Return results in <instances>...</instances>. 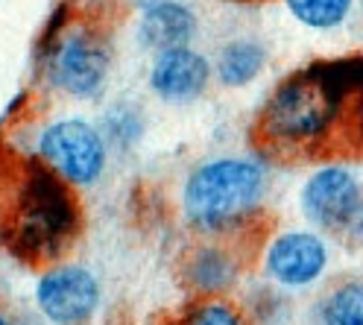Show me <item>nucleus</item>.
I'll use <instances>...</instances> for the list:
<instances>
[{
    "mask_svg": "<svg viewBox=\"0 0 363 325\" xmlns=\"http://www.w3.org/2000/svg\"><path fill=\"white\" fill-rule=\"evenodd\" d=\"M238 258L223 246H202L188 261V285L199 293H220L238 282Z\"/></svg>",
    "mask_w": 363,
    "mask_h": 325,
    "instance_id": "9b49d317",
    "label": "nucleus"
},
{
    "mask_svg": "<svg viewBox=\"0 0 363 325\" xmlns=\"http://www.w3.org/2000/svg\"><path fill=\"white\" fill-rule=\"evenodd\" d=\"M108 74V50L94 35H74L56 50L53 59V79L74 97H91Z\"/></svg>",
    "mask_w": 363,
    "mask_h": 325,
    "instance_id": "1a4fd4ad",
    "label": "nucleus"
},
{
    "mask_svg": "<svg viewBox=\"0 0 363 325\" xmlns=\"http://www.w3.org/2000/svg\"><path fill=\"white\" fill-rule=\"evenodd\" d=\"M284 4L308 30H334L349 18L354 0H284Z\"/></svg>",
    "mask_w": 363,
    "mask_h": 325,
    "instance_id": "4468645a",
    "label": "nucleus"
},
{
    "mask_svg": "<svg viewBox=\"0 0 363 325\" xmlns=\"http://www.w3.org/2000/svg\"><path fill=\"white\" fill-rule=\"evenodd\" d=\"M264 67H267L264 44L243 38V41L225 44V48L220 50L217 65H214V74H217V79L225 88H243L252 79H258Z\"/></svg>",
    "mask_w": 363,
    "mask_h": 325,
    "instance_id": "f8f14e48",
    "label": "nucleus"
},
{
    "mask_svg": "<svg viewBox=\"0 0 363 325\" xmlns=\"http://www.w3.org/2000/svg\"><path fill=\"white\" fill-rule=\"evenodd\" d=\"M363 202V179L354 167L343 161H328L320 165L302 184L299 191V208L305 220L320 228L340 235L343 226L352 220L357 205Z\"/></svg>",
    "mask_w": 363,
    "mask_h": 325,
    "instance_id": "20e7f679",
    "label": "nucleus"
},
{
    "mask_svg": "<svg viewBox=\"0 0 363 325\" xmlns=\"http://www.w3.org/2000/svg\"><path fill=\"white\" fill-rule=\"evenodd\" d=\"M0 325H9V322H6V319H4V314H0Z\"/></svg>",
    "mask_w": 363,
    "mask_h": 325,
    "instance_id": "f3484780",
    "label": "nucleus"
},
{
    "mask_svg": "<svg viewBox=\"0 0 363 325\" xmlns=\"http://www.w3.org/2000/svg\"><path fill=\"white\" fill-rule=\"evenodd\" d=\"M363 118V59L316 62L290 74L261 111V135L272 147L311 150Z\"/></svg>",
    "mask_w": 363,
    "mask_h": 325,
    "instance_id": "f257e3e1",
    "label": "nucleus"
},
{
    "mask_svg": "<svg viewBox=\"0 0 363 325\" xmlns=\"http://www.w3.org/2000/svg\"><path fill=\"white\" fill-rule=\"evenodd\" d=\"M74 202L67 197L62 184L48 176V173H35L24 197L18 205V226H15V238L21 249H27L30 255L38 258H53L62 249L65 238L74 231Z\"/></svg>",
    "mask_w": 363,
    "mask_h": 325,
    "instance_id": "7ed1b4c3",
    "label": "nucleus"
},
{
    "mask_svg": "<svg viewBox=\"0 0 363 325\" xmlns=\"http://www.w3.org/2000/svg\"><path fill=\"white\" fill-rule=\"evenodd\" d=\"M38 311L56 325H82L100 305V285L85 267H56L35 287Z\"/></svg>",
    "mask_w": 363,
    "mask_h": 325,
    "instance_id": "0eeeda50",
    "label": "nucleus"
},
{
    "mask_svg": "<svg viewBox=\"0 0 363 325\" xmlns=\"http://www.w3.org/2000/svg\"><path fill=\"white\" fill-rule=\"evenodd\" d=\"M179 325H249L238 305L225 299H202L182 314Z\"/></svg>",
    "mask_w": 363,
    "mask_h": 325,
    "instance_id": "2eb2a0df",
    "label": "nucleus"
},
{
    "mask_svg": "<svg viewBox=\"0 0 363 325\" xmlns=\"http://www.w3.org/2000/svg\"><path fill=\"white\" fill-rule=\"evenodd\" d=\"M194 33H196L194 12L182 4H173V0L150 6L147 15L141 18V41H144V48L155 53L188 48Z\"/></svg>",
    "mask_w": 363,
    "mask_h": 325,
    "instance_id": "9d476101",
    "label": "nucleus"
},
{
    "mask_svg": "<svg viewBox=\"0 0 363 325\" xmlns=\"http://www.w3.org/2000/svg\"><path fill=\"white\" fill-rule=\"evenodd\" d=\"M267 167L258 158L223 155L191 170L182 188V211L196 231L225 235L252 217L267 197Z\"/></svg>",
    "mask_w": 363,
    "mask_h": 325,
    "instance_id": "f03ea898",
    "label": "nucleus"
},
{
    "mask_svg": "<svg viewBox=\"0 0 363 325\" xmlns=\"http://www.w3.org/2000/svg\"><path fill=\"white\" fill-rule=\"evenodd\" d=\"M211 74V65L202 53L191 48H176L155 56L150 71V88L164 103H194L206 94Z\"/></svg>",
    "mask_w": 363,
    "mask_h": 325,
    "instance_id": "6e6552de",
    "label": "nucleus"
},
{
    "mask_svg": "<svg viewBox=\"0 0 363 325\" xmlns=\"http://www.w3.org/2000/svg\"><path fill=\"white\" fill-rule=\"evenodd\" d=\"M41 155L62 179L91 184L106 167V141L91 123L71 118L44 129Z\"/></svg>",
    "mask_w": 363,
    "mask_h": 325,
    "instance_id": "423d86ee",
    "label": "nucleus"
},
{
    "mask_svg": "<svg viewBox=\"0 0 363 325\" xmlns=\"http://www.w3.org/2000/svg\"><path fill=\"white\" fill-rule=\"evenodd\" d=\"M337 238L352 249H363V202L357 205V211L352 214V220L343 226V231H340Z\"/></svg>",
    "mask_w": 363,
    "mask_h": 325,
    "instance_id": "dca6fc26",
    "label": "nucleus"
},
{
    "mask_svg": "<svg viewBox=\"0 0 363 325\" xmlns=\"http://www.w3.org/2000/svg\"><path fill=\"white\" fill-rule=\"evenodd\" d=\"M316 325H363V278H343L316 305Z\"/></svg>",
    "mask_w": 363,
    "mask_h": 325,
    "instance_id": "ddd939ff",
    "label": "nucleus"
},
{
    "mask_svg": "<svg viewBox=\"0 0 363 325\" xmlns=\"http://www.w3.org/2000/svg\"><path fill=\"white\" fill-rule=\"evenodd\" d=\"M331 267V246L320 228L279 231L264 249V272L284 290L313 287Z\"/></svg>",
    "mask_w": 363,
    "mask_h": 325,
    "instance_id": "39448f33",
    "label": "nucleus"
}]
</instances>
